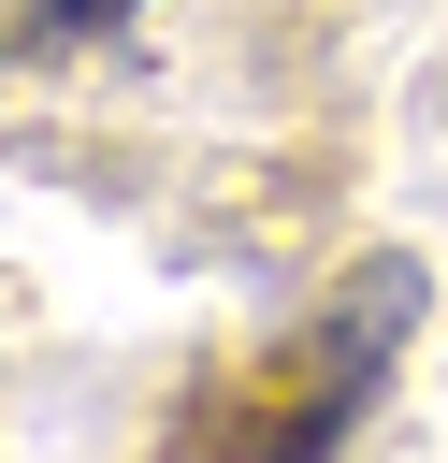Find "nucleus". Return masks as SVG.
<instances>
[{
    "label": "nucleus",
    "instance_id": "nucleus-1",
    "mask_svg": "<svg viewBox=\"0 0 448 463\" xmlns=\"http://www.w3.org/2000/svg\"><path fill=\"white\" fill-rule=\"evenodd\" d=\"M419 333V260H361L347 289H332V318H303L260 376H231V391H202L173 434H159V463H332L347 434H361V405L390 391V347Z\"/></svg>",
    "mask_w": 448,
    "mask_h": 463
},
{
    "label": "nucleus",
    "instance_id": "nucleus-2",
    "mask_svg": "<svg viewBox=\"0 0 448 463\" xmlns=\"http://www.w3.org/2000/svg\"><path fill=\"white\" fill-rule=\"evenodd\" d=\"M130 0H29V43H87V29H116Z\"/></svg>",
    "mask_w": 448,
    "mask_h": 463
}]
</instances>
